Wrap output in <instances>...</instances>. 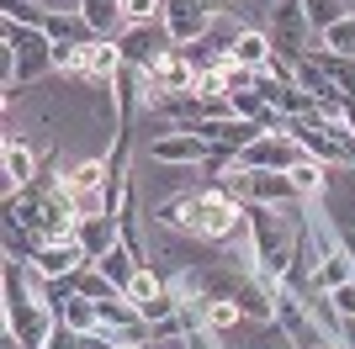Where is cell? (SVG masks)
Listing matches in <instances>:
<instances>
[{"label": "cell", "instance_id": "26", "mask_svg": "<svg viewBox=\"0 0 355 349\" xmlns=\"http://www.w3.org/2000/svg\"><path fill=\"white\" fill-rule=\"evenodd\" d=\"M0 11H6V21H16V27H43L48 21V11L37 6V0H6Z\"/></svg>", "mask_w": 355, "mask_h": 349}, {"label": "cell", "instance_id": "8", "mask_svg": "<svg viewBox=\"0 0 355 349\" xmlns=\"http://www.w3.org/2000/svg\"><path fill=\"white\" fill-rule=\"evenodd\" d=\"M117 48H122V64H133V69H154L175 43H170L164 21H148V27H128L117 37Z\"/></svg>", "mask_w": 355, "mask_h": 349}, {"label": "cell", "instance_id": "16", "mask_svg": "<svg viewBox=\"0 0 355 349\" xmlns=\"http://www.w3.org/2000/svg\"><path fill=\"white\" fill-rule=\"evenodd\" d=\"M74 244L85 249L90 265H96L112 244H122V228H117V217H85V222H80V233H74Z\"/></svg>", "mask_w": 355, "mask_h": 349}, {"label": "cell", "instance_id": "7", "mask_svg": "<svg viewBox=\"0 0 355 349\" xmlns=\"http://www.w3.org/2000/svg\"><path fill=\"white\" fill-rule=\"evenodd\" d=\"M148 159L154 164H207L212 159V143L202 138V132H191V127H170V132H159L154 143H148Z\"/></svg>", "mask_w": 355, "mask_h": 349}, {"label": "cell", "instance_id": "14", "mask_svg": "<svg viewBox=\"0 0 355 349\" xmlns=\"http://www.w3.org/2000/svg\"><path fill=\"white\" fill-rule=\"evenodd\" d=\"M37 154H32L27 143H21V138H6V196H11V190H21V186H32V180H37Z\"/></svg>", "mask_w": 355, "mask_h": 349}, {"label": "cell", "instance_id": "10", "mask_svg": "<svg viewBox=\"0 0 355 349\" xmlns=\"http://www.w3.org/2000/svg\"><path fill=\"white\" fill-rule=\"evenodd\" d=\"M27 265H32V276H43V280H74L90 265V254L80 244H43Z\"/></svg>", "mask_w": 355, "mask_h": 349}, {"label": "cell", "instance_id": "19", "mask_svg": "<svg viewBox=\"0 0 355 349\" xmlns=\"http://www.w3.org/2000/svg\"><path fill=\"white\" fill-rule=\"evenodd\" d=\"M138 265H144V260H138V254H133L128 244H112V249L101 254V260H96V270H101V276L112 280V286H122V291H128V286H133V276H138Z\"/></svg>", "mask_w": 355, "mask_h": 349}, {"label": "cell", "instance_id": "30", "mask_svg": "<svg viewBox=\"0 0 355 349\" xmlns=\"http://www.w3.org/2000/svg\"><path fill=\"white\" fill-rule=\"evenodd\" d=\"M313 349H345V344H340V339H329V344H313Z\"/></svg>", "mask_w": 355, "mask_h": 349}, {"label": "cell", "instance_id": "11", "mask_svg": "<svg viewBox=\"0 0 355 349\" xmlns=\"http://www.w3.org/2000/svg\"><path fill=\"white\" fill-rule=\"evenodd\" d=\"M117 69H122V48L112 43V37H90V43H85V69H80V80H90V85H106V90H112Z\"/></svg>", "mask_w": 355, "mask_h": 349}, {"label": "cell", "instance_id": "5", "mask_svg": "<svg viewBox=\"0 0 355 349\" xmlns=\"http://www.w3.org/2000/svg\"><path fill=\"white\" fill-rule=\"evenodd\" d=\"M218 11L223 6H207V0H164V32H170V43L175 48H191V43H202L212 32V21H218Z\"/></svg>", "mask_w": 355, "mask_h": 349}, {"label": "cell", "instance_id": "9", "mask_svg": "<svg viewBox=\"0 0 355 349\" xmlns=\"http://www.w3.org/2000/svg\"><path fill=\"white\" fill-rule=\"evenodd\" d=\"M191 132H202L218 154H234V159H239V154H244L266 127H260V122H244V116H202Z\"/></svg>", "mask_w": 355, "mask_h": 349}, {"label": "cell", "instance_id": "32", "mask_svg": "<svg viewBox=\"0 0 355 349\" xmlns=\"http://www.w3.org/2000/svg\"><path fill=\"white\" fill-rule=\"evenodd\" d=\"M207 6H228V0H207Z\"/></svg>", "mask_w": 355, "mask_h": 349}, {"label": "cell", "instance_id": "6", "mask_svg": "<svg viewBox=\"0 0 355 349\" xmlns=\"http://www.w3.org/2000/svg\"><path fill=\"white\" fill-rule=\"evenodd\" d=\"M302 159H308V148L297 143L292 132H260V138L239 154V164H244V170H282V174L297 170Z\"/></svg>", "mask_w": 355, "mask_h": 349}, {"label": "cell", "instance_id": "12", "mask_svg": "<svg viewBox=\"0 0 355 349\" xmlns=\"http://www.w3.org/2000/svg\"><path fill=\"white\" fill-rule=\"evenodd\" d=\"M234 64H244V69H266L270 58H276V43H270L266 27H254V21H244V27L234 32Z\"/></svg>", "mask_w": 355, "mask_h": 349}, {"label": "cell", "instance_id": "23", "mask_svg": "<svg viewBox=\"0 0 355 349\" xmlns=\"http://www.w3.org/2000/svg\"><path fill=\"white\" fill-rule=\"evenodd\" d=\"M297 85L308 90L313 101L318 106H329V101H340V90H334V80H329L324 69H318V64H313V58H302V64H297Z\"/></svg>", "mask_w": 355, "mask_h": 349}, {"label": "cell", "instance_id": "15", "mask_svg": "<svg viewBox=\"0 0 355 349\" xmlns=\"http://www.w3.org/2000/svg\"><path fill=\"white\" fill-rule=\"evenodd\" d=\"M106 180H112L106 159H80L74 170H64V190L69 196H106Z\"/></svg>", "mask_w": 355, "mask_h": 349}, {"label": "cell", "instance_id": "20", "mask_svg": "<svg viewBox=\"0 0 355 349\" xmlns=\"http://www.w3.org/2000/svg\"><path fill=\"white\" fill-rule=\"evenodd\" d=\"M43 32L53 37V43H90V37H96V32L85 27V16H80V11H69V6H59V11H48Z\"/></svg>", "mask_w": 355, "mask_h": 349}, {"label": "cell", "instance_id": "28", "mask_svg": "<svg viewBox=\"0 0 355 349\" xmlns=\"http://www.w3.org/2000/svg\"><path fill=\"white\" fill-rule=\"evenodd\" d=\"M223 80H228V96H234V90H254L260 69H244V64H234V58H228V64H223Z\"/></svg>", "mask_w": 355, "mask_h": 349}, {"label": "cell", "instance_id": "3", "mask_svg": "<svg viewBox=\"0 0 355 349\" xmlns=\"http://www.w3.org/2000/svg\"><path fill=\"white\" fill-rule=\"evenodd\" d=\"M276 328L286 334L292 349H313V344H329V339H334L324 323L313 318V302L302 296V291H292L286 280L276 286Z\"/></svg>", "mask_w": 355, "mask_h": 349}, {"label": "cell", "instance_id": "27", "mask_svg": "<svg viewBox=\"0 0 355 349\" xmlns=\"http://www.w3.org/2000/svg\"><path fill=\"white\" fill-rule=\"evenodd\" d=\"M122 16H128V27H148L164 16V0H122Z\"/></svg>", "mask_w": 355, "mask_h": 349}, {"label": "cell", "instance_id": "22", "mask_svg": "<svg viewBox=\"0 0 355 349\" xmlns=\"http://www.w3.org/2000/svg\"><path fill=\"white\" fill-rule=\"evenodd\" d=\"M196 312H202V328H207L212 339H218V334H234L239 323H250L244 312H239V302H223V296H218V302H202Z\"/></svg>", "mask_w": 355, "mask_h": 349}, {"label": "cell", "instance_id": "4", "mask_svg": "<svg viewBox=\"0 0 355 349\" xmlns=\"http://www.w3.org/2000/svg\"><path fill=\"white\" fill-rule=\"evenodd\" d=\"M266 32H270V43H276V53H282L286 64H302V58L313 53V43H318V32H313L308 16H302V0H276Z\"/></svg>", "mask_w": 355, "mask_h": 349}, {"label": "cell", "instance_id": "17", "mask_svg": "<svg viewBox=\"0 0 355 349\" xmlns=\"http://www.w3.org/2000/svg\"><path fill=\"white\" fill-rule=\"evenodd\" d=\"M53 312H59V323H64V328H74V334H96V328H106V323H101V307L90 302V296H80V291L64 296Z\"/></svg>", "mask_w": 355, "mask_h": 349}, {"label": "cell", "instance_id": "13", "mask_svg": "<svg viewBox=\"0 0 355 349\" xmlns=\"http://www.w3.org/2000/svg\"><path fill=\"white\" fill-rule=\"evenodd\" d=\"M80 16H85V27L96 32V37H112V43H117L122 32H128L122 0H80Z\"/></svg>", "mask_w": 355, "mask_h": 349}, {"label": "cell", "instance_id": "2", "mask_svg": "<svg viewBox=\"0 0 355 349\" xmlns=\"http://www.w3.org/2000/svg\"><path fill=\"white\" fill-rule=\"evenodd\" d=\"M282 132H292L297 143L308 148V159H318V164H355V138L345 132V122L340 116H286V127Z\"/></svg>", "mask_w": 355, "mask_h": 349}, {"label": "cell", "instance_id": "1", "mask_svg": "<svg viewBox=\"0 0 355 349\" xmlns=\"http://www.w3.org/2000/svg\"><path fill=\"white\" fill-rule=\"evenodd\" d=\"M244 212H250V206L239 202L228 186L207 180V186H196V190L170 196V202L154 212V222L191 233L196 244H207V249H223V244H234L239 233H250V217H244Z\"/></svg>", "mask_w": 355, "mask_h": 349}, {"label": "cell", "instance_id": "21", "mask_svg": "<svg viewBox=\"0 0 355 349\" xmlns=\"http://www.w3.org/2000/svg\"><path fill=\"white\" fill-rule=\"evenodd\" d=\"M286 174H292V186H297V196H302V202H324V190H329V164L302 159L297 170H286Z\"/></svg>", "mask_w": 355, "mask_h": 349}, {"label": "cell", "instance_id": "24", "mask_svg": "<svg viewBox=\"0 0 355 349\" xmlns=\"http://www.w3.org/2000/svg\"><path fill=\"white\" fill-rule=\"evenodd\" d=\"M318 48H329V53H345V58H355V11L350 16H340L329 32H318Z\"/></svg>", "mask_w": 355, "mask_h": 349}, {"label": "cell", "instance_id": "31", "mask_svg": "<svg viewBox=\"0 0 355 349\" xmlns=\"http://www.w3.org/2000/svg\"><path fill=\"white\" fill-rule=\"evenodd\" d=\"M64 6H69V11H80V0H64Z\"/></svg>", "mask_w": 355, "mask_h": 349}, {"label": "cell", "instance_id": "25", "mask_svg": "<svg viewBox=\"0 0 355 349\" xmlns=\"http://www.w3.org/2000/svg\"><path fill=\"white\" fill-rule=\"evenodd\" d=\"M302 16H308L313 32H329L340 16H350V11H345V0H302Z\"/></svg>", "mask_w": 355, "mask_h": 349}, {"label": "cell", "instance_id": "18", "mask_svg": "<svg viewBox=\"0 0 355 349\" xmlns=\"http://www.w3.org/2000/svg\"><path fill=\"white\" fill-rule=\"evenodd\" d=\"M313 64H318V69L329 74V80H334V90H340L345 101H355V58H345V53H329V48H318L313 43Z\"/></svg>", "mask_w": 355, "mask_h": 349}, {"label": "cell", "instance_id": "29", "mask_svg": "<svg viewBox=\"0 0 355 349\" xmlns=\"http://www.w3.org/2000/svg\"><path fill=\"white\" fill-rule=\"evenodd\" d=\"M329 302H334V312H340V318H355V280L334 286V291H329Z\"/></svg>", "mask_w": 355, "mask_h": 349}]
</instances>
